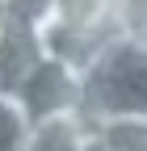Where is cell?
Here are the masks:
<instances>
[{"instance_id": "cell-1", "label": "cell", "mask_w": 147, "mask_h": 151, "mask_svg": "<svg viewBox=\"0 0 147 151\" xmlns=\"http://www.w3.org/2000/svg\"><path fill=\"white\" fill-rule=\"evenodd\" d=\"M80 113H147V38L114 34L80 71Z\"/></svg>"}, {"instance_id": "cell-2", "label": "cell", "mask_w": 147, "mask_h": 151, "mask_svg": "<svg viewBox=\"0 0 147 151\" xmlns=\"http://www.w3.org/2000/svg\"><path fill=\"white\" fill-rule=\"evenodd\" d=\"M13 97L21 101L30 122L34 118H55V113H80V71H71L67 63L42 55Z\"/></svg>"}, {"instance_id": "cell-3", "label": "cell", "mask_w": 147, "mask_h": 151, "mask_svg": "<svg viewBox=\"0 0 147 151\" xmlns=\"http://www.w3.org/2000/svg\"><path fill=\"white\" fill-rule=\"evenodd\" d=\"M38 59H42V50H38V34H34L30 25L9 21L4 38H0V92H9V97H13Z\"/></svg>"}, {"instance_id": "cell-4", "label": "cell", "mask_w": 147, "mask_h": 151, "mask_svg": "<svg viewBox=\"0 0 147 151\" xmlns=\"http://www.w3.org/2000/svg\"><path fill=\"white\" fill-rule=\"evenodd\" d=\"M84 113H55V118H34L17 151H80L84 143Z\"/></svg>"}, {"instance_id": "cell-5", "label": "cell", "mask_w": 147, "mask_h": 151, "mask_svg": "<svg viewBox=\"0 0 147 151\" xmlns=\"http://www.w3.org/2000/svg\"><path fill=\"white\" fill-rule=\"evenodd\" d=\"M88 130L101 143V151H147V113L88 118Z\"/></svg>"}, {"instance_id": "cell-6", "label": "cell", "mask_w": 147, "mask_h": 151, "mask_svg": "<svg viewBox=\"0 0 147 151\" xmlns=\"http://www.w3.org/2000/svg\"><path fill=\"white\" fill-rule=\"evenodd\" d=\"M30 130V118L17 97H9V92H0V151H17Z\"/></svg>"}, {"instance_id": "cell-7", "label": "cell", "mask_w": 147, "mask_h": 151, "mask_svg": "<svg viewBox=\"0 0 147 151\" xmlns=\"http://www.w3.org/2000/svg\"><path fill=\"white\" fill-rule=\"evenodd\" d=\"M0 13L9 17V21H17V25L38 29L46 17L55 13V0H0Z\"/></svg>"}, {"instance_id": "cell-8", "label": "cell", "mask_w": 147, "mask_h": 151, "mask_svg": "<svg viewBox=\"0 0 147 151\" xmlns=\"http://www.w3.org/2000/svg\"><path fill=\"white\" fill-rule=\"evenodd\" d=\"M80 151H101V143L93 139V130H88V126H84V143H80Z\"/></svg>"}]
</instances>
